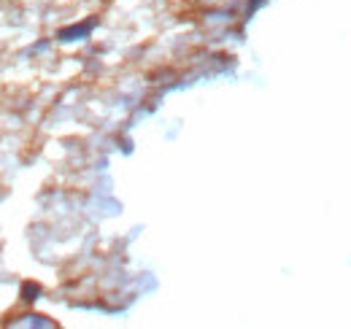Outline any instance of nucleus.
<instances>
[{"mask_svg": "<svg viewBox=\"0 0 351 329\" xmlns=\"http://www.w3.org/2000/svg\"><path fill=\"white\" fill-rule=\"evenodd\" d=\"M19 297H22V302L33 305V302L41 297V287H38V284H33V281H27V284H22V289H19Z\"/></svg>", "mask_w": 351, "mask_h": 329, "instance_id": "obj_2", "label": "nucleus"}, {"mask_svg": "<svg viewBox=\"0 0 351 329\" xmlns=\"http://www.w3.org/2000/svg\"><path fill=\"white\" fill-rule=\"evenodd\" d=\"M95 19H87V22H82V25H71V27H65V30H60V41L71 43V41H84V38H89V33L95 30Z\"/></svg>", "mask_w": 351, "mask_h": 329, "instance_id": "obj_1", "label": "nucleus"}, {"mask_svg": "<svg viewBox=\"0 0 351 329\" xmlns=\"http://www.w3.org/2000/svg\"><path fill=\"white\" fill-rule=\"evenodd\" d=\"M27 319V324H33V327H54L51 321H46V316H25Z\"/></svg>", "mask_w": 351, "mask_h": 329, "instance_id": "obj_3", "label": "nucleus"}]
</instances>
